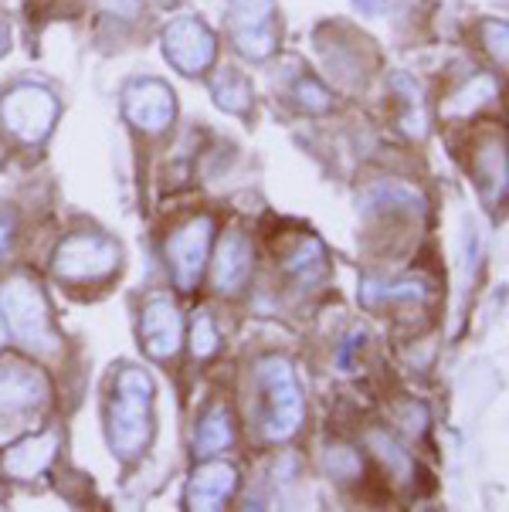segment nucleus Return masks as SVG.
Instances as JSON below:
<instances>
[{"instance_id": "f257e3e1", "label": "nucleus", "mask_w": 509, "mask_h": 512, "mask_svg": "<svg viewBox=\"0 0 509 512\" xmlns=\"http://www.w3.org/2000/svg\"><path fill=\"white\" fill-rule=\"evenodd\" d=\"M153 380L143 370L126 367L119 370L116 387H112V407H109V441L112 451L126 462L146 448L153 431Z\"/></svg>"}, {"instance_id": "f03ea898", "label": "nucleus", "mask_w": 509, "mask_h": 512, "mask_svg": "<svg viewBox=\"0 0 509 512\" xmlns=\"http://www.w3.org/2000/svg\"><path fill=\"white\" fill-rule=\"evenodd\" d=\"M0 316H4L7 336L21 343L24 350L38 353V357H55L58 353V336L51 329L48 302L31 282L14 279L0 289Z\"/></svg>"}, {"instance_id": "7ed1b4c3", "label": "nucleus", "mask_w": 509, "mask_h": 512, "mask_svg": "<svg viewBox=\"0 0 509 512\" xmlns=\"http://www.w3.org/2000/svg\"><path fill=\"white\" fill-rule=\"evenodd\" d=\"M258 384L265 390V404H269V414H265V435L272 441H286L299 431L303 424V394H299L296 373L286 360L272 357L258 367Z\"/></svg>"}, {"instance_id": "20e7f679", "label": "nucleus", "mask_w": 509, "mask_h": 512, "mask_svg": "<svg viewBox=\"0 0 509 512\" xmlns=\"http://www.w3.org/2000/svg\"><path fill=\"white\" fill-rule=\"evenodd\" d=\"M119 268V245L102 234H72L55 251V275L65 282H106Z\"/></svg>"}, {"instance_id": "39448f33", "label": "nucleus", "mask_w": 509, "mask_h": 512, "mask_svg": "<svg viewBox=\"0 0 509 512\" xmlns=\"http://www.w3.org/2000/svg\"><path fill=\"white\" fill-rule=\"evenodd\" d=\"M0 119L21 143H41L58 119V99L41 85H17L4 95Z\"/></svg>"}, {"instance_id": "423d86ee", "label": "nucleus", "mask_w": 509, "mask_h": 512, "mask_svg": "<svg viewBox=\"0 0 509 512\" xmlns=\"http://www.w3.org/2000/svg\"><path fill=\"white\" fill-rule=\"evenodd\" d=\"M48 404V380L24 367H0V441Z\"/></svg>"}, {"instance_id": "0eeeda50", "label": "nucleus", "mask_w": 509, "mask_h": 512, "mask_svg": "<svg viewBox=\"0 0 509 512\" xmlns=\"http://www.w3.org/2000/svg\"><path fill=\"white\" fill-rule=\"evenodd\" d=\"M231 34L241 55L269 58L279 45V17H275V0H231Z\"/></svg>"}, {"instance_id": "6e6552de", "label": "nucleus", "mask_w": 509, "mask_h": 512, "mask_svg": "<svg viewBox=\"0 0 509 512\" xmlns=\"http://www.w3.org/2000/svg\"><path fill=\"white\" fill-rule=\"evenodd\" d=\"M163 51H167L170 65L184 75H201L214 65L218 55V41L211 28L197 17H177L167 31H163Z\"/></svg>"}, {"instance_id": "1a4fd4ad", "label": "nucleus", "mask_w": 509, "mask_h": 512, "mask_svg": "<svg viewBox=\"0 0 509 512\" xmlns=\"http://www.w3.org/2000/svg\"><path fill=\"white\" fill-rule=\"evenodd\" d=\"M211 234H214V221L197 218V221L187 224L184 231H177L174 238H170L167 255H170V265H174V279L184 292H191L197 285V279H201Z\"/></svg>"}, {"instance_id": "9d476101", "label": "nucleus", "mask_w": 509, "mask_h": 512, "mask_svg": "<svg viewBox=\"0 0 509 512\" xmlns=\"http://www.w3.org/2000/svg\"><path fill=\"white\" fill-rule=\"evenodd\" d=\"M126 119L133 126L146 129V133H160V129H167L174 123V92L167 89L163 82L157 78H143V82H133L126 89Z\"/></svg>"}, {"instance_id": "9b49d317", "label": "nucleus", "mask_w": 509, "mask_h": 512, "mask_svg": "<svg viewBox=\"0 0 509 512\" xmlns=\"http://www.w3.org/2000/svg\"><path fill=\"white\" fill-rule=\"evenodd\" d=\"M180 336H184V326H180V312L167 295H157V299L146 302L143 309V343L146 353L157 360L174 357L180 350Z\"/></svg>"}, {"instance_id": "f8f14e48", "label": "nucleus", "mask_w": 509, "mask_h": 512, "mask_svg": "<svg viewBox=\"0 0 509 512\" xmlns=\"http://www.w3.org/2000/svg\"><path fill=\"white\" fill-rule=\"evenodd\" d=\"M238 472L224 462H207L194 472L191 489H187V502L191 509H221L224 502L235 496Z\"/></svg>"}, {"instance_id": "ddd939ff", "label": "nucleus", "mask_w": 509, "mask_h": 512, "mask_svg": "<svg viewBox=\"0 0 509 512\" xmlns=\"http://www.w3.org/2000/svg\"><path fill=\"white\" fill-rule=\"evenodd\" d=\"M252 272V245L241 234H228L218 248V262H214V285L221 292H238Z\"/></svg>"}, {"instance_id": "4468645a", "label": "nucleus", "mask_w": 509, "mask_h": 512, "mask_svg": "<svg viewBox=\"0 0 509 512\" xmlns=\"http://www.w3.org/2000/svg\"><path fill=\"white\" fill-rule=\"evenodd\" d=\"M55 448H58V438L51 435H34L28 441H21V445H14L11 451L4 455V468L14 475V479L28 482L34 475H41L48 468V462L55 458Z\"/></svg>"}, {"instance_id": "2eb2a0df", "label": "nucleus", "mask_w": 509, "mask_h": 512, "mask_svg": "<svg viewBox=\"0 0 509 512\" xmlns=\"http://www.w3.org/2000/svg\"><path fill=\"white\" fill-rule=\"evenodd\" d=\"M231 441H235V428H231L228 407H214L204 418L201 431H197V451L201 455H218V451L231 448Z\"/></svg>"}, {"instance_id": "dca6fc26", "label": "nucleus", "mask_w": 509, "mask_h": 512, "mask_svg": "<svg viewBox=\"0 0 509 512\" xmlns=\"http://www.w3.org/2000/svg\"><path fill=\"white\" fill-rule=\"evenodd\" d=\"M289 268L299 275L303 282H316L326 275V255H323V245L316 238H303L299 248L289 255Z\"/></svg>"}, {"instance_id": "f3484780", "label": "nucleus", "mask_w": 509, "mask_h": 512, "mask_svg": "<svg viewBox=\"0 0 509 512\" xmlns=\"http://www.w3.org/2000/svg\"><path fill=\"white\" fill-rule=\"evenodd\" d=\"M428 289L421 282H398V285H377L364 282V302L377 306V302H425Z\"/></svg>"}, {"instance_id": "a211bd4d", "label": "nucleus", "mask_w": 509, "mask_h": 512, "mask_svg": "<svg viewBox=\"0 0 509 512\" xmlns=\"http://www.w3.org/2000/svg\"><path fill=\"white\" fill-rule=\"evenodd\" d=\"M214 95H218V106L228 112H245L252 106V85H248L238 72H231V68L214 82Z\"/></svg>"}, {"instance_id": "6ab92c4d", "label": "nucleus", "mask_w": 509, "mask_h": 512, "mask_svg": "<svg viewBox=\"0 0 509 512\" xmlns=\"http://www.w3.org/2000/svg\"><path fill=\"white\" fill-rule=\"evenodd\" d=\"M214 350H218V329H214L211 316L201 312L194 319V357H211Z\"/></svg>"}, {"instance_id": "aec40b11", "label": "nucleus", "mask_w": 509, "mask_h": 512, "mask_svg": "<svg viewBox=\"0 0 509 512\" xmlns=\"http://www.w3.org/2000/svg\"><path fill=\"white\" fill-rule=\"evenodd\" d=\"M299 106L309 112H326L330 109V92L319 82H313V78H306V82H299Z\"/></svg>"}, {"instance_id": "412c9836", "label": "nucleus", "mask_w": 509, "mask_h": 512, "mask_svg": "<svg viewBox=\"0 0 509 512\" xmlns=\"http://www.w3.org/2000/svg\"><path fill=\"white\" fill-rule=\"evenodd\" d=\"M7 241H11V221H0V251L7 248Z\"/></svg>"}, {"instance_id": "4be33fe9", "label": "nucleus", "mask_w": 509, "mask_h": 512, "mask_svg": "<svg viewBox=\"0 0 509 512\" xmlns=\"http://www.w3.org/2000/svg\"><path fill=\"white\" fill-rule=\"evenodd\" d=\"M7 45H11V31H7V24L0 21V55L7 51Z\"/></svg>"}, {"instance_id": "5701e85b", "label": "nucleus", "mask_w": 509, "mask_h": 512, "mask_svg": "<svg viewBox=\"0 0 509 512\" xmlns=\"http://www.w3.org/2000/svg\"><path fill=\"white\" fill-rule=\"evenodd\" d=\"M7 343V329H4V316H0V346Z\"/></svg>"}]
</instances>
